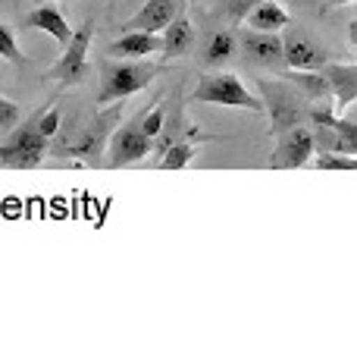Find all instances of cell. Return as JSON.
<instances>
[{
    "label": "cell",
    "mask_w": 357,
    "mask_h": 355,
    "mask_svg": "<svg viewBox=\"0 0 357 355\" xmlns=\"http://www.w3.org/2000/svg\"><path fill=\"white\" fill-rule=\"evenodd\" d=\"M260 101L270 117V136H282V132L304 126L310 119V104L289 79H264L257 75Z\"/></svg>",
    "instance_id": "1"
},
{
    "label": "cell",
    "mask_w": 357,
    "mask_h": 355,
    "mask_svg": "<svg viewBox=\"0 0 357 355\" xmlns=\"http://www.w3.org/2000/svg\"><path fill=\"white\" fill-rule=\"evenodd\" d=\"M41 113H31L29 123H19L16 129L10 132L3 145H0V167L6 170H35L38 164L44 161L50 148V138L41 132L38 126Z\"/></svg>",
    "instance_id": "2"
},
{
    "label": "cell",
    "mask_w": 357,
    "mask_h": 355,
    "mask_svg": "<svg viewBox=\"0 0 357 355\" xmlns=\"http://www.w3.org/2000/svg\"><path fill=\"white\" fill-rule=\"evenodd\" d=\"M191 101H197V104L245 107V110L264 113V101L254 98V94L238 82V75H232V73H201L197 75L195 92H191Z\"/></svg>",
    "instance_id": "3"
},
{
    "label": "cell",
    "mask_w": 357,
    "mask_h": 355,
    "mask_svg": "<svg viewBox=\"0 0 357 355\" xmlns=\"http://www.w3.org/2000/svg\"><path fill=\"white\" fill-rule=\"evenodd\" d=\"M160 69H163V63H144V60L113 63L104 75L98 101L100 104H113V101H123V98H129V94L144 92V88L160 75Z\"/></svg>",
    "instance_id": "4"
},
{
    "label": "cell",
    "mask_w": 357,
    "mask_h": 355,
    "mask_svg": "<svg viewBox=\"0 0 357 355\" xmlns=\"http://www.w3.org/2000/svg\"><path fill=\"white\" fill-rule=\"evenodd\" d=\"M91 38H94V22L91 19H85V22L73 31L69 44L63 48V54H60V60L44 73V79L56 82V85H63V88L79 85V82L85 79V73H88V48H91Z\"/></svg>",
    "instance_id": "5"
},
{
    "label": "cell",
    "mask_w": 357,
    "mask_h": 355,
    "mask_svg": "<svg viewBox=\"0 0 357 355\" xmlns=\"http://www.w3.org/2000/svg\"><path fill=\"white\" fill-rule=\"evenodd\" d=\"M119 117H123V104L116 101V104H113V110H104L98 119H94V123H88V129L79 132V136H75V142L60 145V148H56V154H73V157H82V161L98 164L100 154L107 151L110 132H113V126H116Z\"/></svg>",
    "instance_id": "6"
},
{
    "label": "cell",
    "mask_w": 357,
    "mask_h": 355,
    "mask_svg": "<svg viewBox=\"0 0 357 355\" xmlns=\"http://www.w3.org/2000/svg\"><path fill=\"white\" fill-rule=\"evenodd\" d=\"M154 148V138L142 129V117H135L132 123L119 126L116 136L107 142V157L104 164L113 170L129 167V164H138L142 157H148V151Z\"/></svg>",
    "instance_id": "7"
},
{
    "label": "cell",
    "mask_w": 357,
    "mask_h": 355,
    "mask_svg": "<svg viewBox=\"0 0 357 355\" xmlns=\"http://www.w3.org/2000/svg\"><path fill=\"white\" fill-rule=\"evenodd\" d=\"M314 157V129L295 126V129L276 136V148L270 157V170H298L307 167Z\"/></svg>",
    "instance_id": "8"
},
{
    "label": "cell",
    "mask_w": 357,
    "mask_h": 355,
    "mask_svg": "<svg viewBox=\"0 0 357 355\" xmlns=\"http://www.w3.org/2000/svg\"><path fill=\"white\" fill-rule=\"evenodd\" d=\"M282 48H285L282 63L285 66H291V69H323L329 63L326 48H323L317 38H310L307 31H301V29L289 31V35L282 38Z\"/></svg>",
    "instance_id": "9"
},
{
    "label": "cell",
    "mask_w": 357,
    "mask_h": 355,
    "mask_svg": "<svg viewBox=\"0 0 357 355\" xmlns=\"http://www.w3.org/2000/svg\"><path fill=\"white\" fill-rule=\"evenodd\" d=\"M238 44H241V54L251 66H282V38L276 31H257V29H248L238 35Z\"/></svg>",
    "instance_id": "10"
},
{
    "label": "cell",
    "mask_w": 357,
    "mask_h": 355,
    "mask_svg": "<svg viewBox=\"0 0 357 355\" xmlns=\"http://www.w3.org/2000/svg\"><path fill=\"white\" fill-rule=\"evenodd\" d=\"M182 10H185V0H148V3L126 22V29H142V31H157V35H160Z\"/></svg>",
    "instance_id": "11"
},
{
    "label": "cell",
    "mask_w": 357,
    "mask_h": 355,
    "mask_svg": "<svg viewBox=\"0 0 357 355\" xmlns=\"http://www.w3.org/2000/svg\"><path fill=\"white\" fill-rule=\"evenodd\" d=\"M298 92L307 98L310 107H333L335 110V98H333V85L323 75V69H310V73H282Z\"/></svg>",
    "instance_id": "12"
},
{
    "label": "cell",
    "mask_w": 357,
    "mask_h": 355,
    "mask_svg": "<svg viewBox=\"0 0 357 355\" xmlns=\"http://www.w3.org/2000/svg\"><path fill=\"white\" fill-rule=\"evenodd\" d=\"M323 75L333 85V98H335V110H345L348 104L357 101V63H326Z\"/></svg>",
    "instance_id": "13"
},
{
    "label": "cell",
    "mask_w": 357,
    "mask_h": 355,
    "mask_svg": "<svg viewBox=\"0 0 357 355\" xmlns=\"http://www.w3.org/2000/svg\"><path fill=\"white\" fill-rule=\"evenodd\" d=\"M160 41H163V48H160L163 60H176V57H185L191 48H195V25H191L188 13H185V10L178 13L173 22H169L167 29L160 31Z\"/></svg>",
    "instance_id": "14"
},
{
    "label": "cell",
    "mask_w": 357,
    "mask_h": 355,
    "mask_svg": "<svg viewBox=\"0 0 357 355\" xmlns=\"http://www.w3.org/2000/svg\"><path fill=\"white\" fill-rule=\"evenodd\" d=\"M163 48L157 31H142V29H129V35H123L119 41L110 44V57L119 60H142L148 54H157Z\"/></svg>",
    "instance_id": "15"
},
{
    "label": "cell",
    "mask_w": 357,
    "mask_h": 355,
    "mask_svg": "<svg viewBox=\"0 0 357 355\" xmlns=\"http://www.w3.org/2000/svg\"><path fill=\"white\" fill-rule=\"evenodd\" d=\"M22 25H25V29H41V31H47V35H54L56 41L63 44V48H66L69 38H73V25L66 22V16H63L56 6H47V3L35 6V10H31L29 16L22 19Z\"/></svg>",
    "instance_id": "16"
},
{
    "label": "cell",
    "mask_w": 357,
    "mask_h": 355,
    "mask_svg": "<svg viewBox=\"0 0 357 355\" xmlns=\"http://www.w3.org/2000/svg\"><path fill=\"white\" fill-rule=\"evenodd\" d=\"M235 50H238V38L232 35L229 29H216L204 38L201 48V63L204 66H222L226 60H232Z\"/></svg>",
    "instance_id": "17"
},
{
    "label": "cell",
    "mask_w": 357,
    "mask_h": 355,
    "mask_svg": "<svg viewBox=\"0 0 357 355\" xmlns=\"http://www.w3.org/2000/svg\"><path fill=\"white\" fill-rule=\"evenodd\" d=\"M245 19H248V25L257 31H279V29H289V22H291V16L276 3V0L257 3Z\"/></svg>",
    "instance_id": "18"
},
{
    "label": "cell",
    "mask_w": 357,
    "mask_h": 355,
    "mask_svg": "<svg viewBox=\"0 0 357 355\" xmlns=\"http://www.w3.org/2000/svg\"><path fill=\"white\" fill-rule=\"evenodd\" d=\"M195 154H197L195 142H176L160 154V167L163 170H182V167H188V161Z\"/></svg>",
    "instance_id": "19"
},
{
    "label": "cell",
    "mask_w": 357,
    "mask_h": 355,
    "mask_svg": "<svg viewBox=\"0 0 357 355\" xmlns=\"http://www.w3.org/2000/svg\"><path fill=\"white\" fill-rule=\"evenodd\" d=\"M314 170H357V154H339V151H320L310 157Z\"/></svg>",
    "instance_id": "20"
},
{
    "label": "cell",
    "mask_w": 357,
    "mask_h": 355,
    "mask_svg": "<svg viewBox=\"0 0 357 355\" xmlns=\"http://www.w3.org/2000/svg\"><path fill=\"white\" fill-rule=\"evenodd\" d=\"M0 57L3 60H10V63H16V66H25V54L19 50V44H16V38H13V31L6 29V25H0Z\"/></svg>",
    "instance_id": "21"
},
{
    "label": "cell",
    "mask_w": 357,
    "mask_h": 355,
    "mask_svg": "<svg viewBox=\"0 0 357 355\" xmlns=\"http://www.w3.org/2000/svg\"><path fill=\"white\" fill-rule=\"evenodd\" d=\"M163 126H167V110H163V104H157V107H151L148 113L142 117V129L148 132L151 138H160V132H163Z\"/></svg>",
    "instance_id": "22"
},
{
    "label": "cell",
    "mask_w": 357,
    "mask_h": 355,
    "mask_svg": "<svg viewBox=\"0 0 357 355\" xmlns=\"http://www.w3.org/2000/svg\"><path fill=\"white\" fill-rule=\"evenodd\" d=\"M257 3H264V0H222V16L232 19V22H241Z\"/></svg>",
    "instance_id": "23"
},
{
    "label": "cell",
    "mask_w": 357,
    "mask_h": 355,
    "mask_svg": "<svg viewBox=\"0 0 357 355\" xmlns=\"http://www.w3.org/2000/svg\"><path fill=\"white\" fill-rule=\"evenodd\" d=\"M19 126V107L13 101L0 98V129L3 132H13Z\"/></svg>",
    "instance_id": "24"
},
{
    "label": "cell",
    "mask_w": 357,
    "mask_h": 355,
    "mask_svg": "<svg viewBox=\"0 0 357 355\" xmlns=\"http://www.w3.org/2000/svg\"><path fill=\"white\" fill-rule=\"evenodd\" d=\"M60 119H63V113H60V107H50L47 113H41V119H38V126H41V132L44 136H54L56 129H60Z\"/></svg>",
    "instance_id": "25"
},
{
    "label": "cell",
    "mask_w": 357,
    "mask_h": 355,
    "mask_svg": "<svg viewBox=\"0 0 357 355\" xmlns=\"http://www.w3.org/2000/svg\"><path fill=\"white\" fill-rule=\"evenodd\" d=\"M345 3H351V0H320V10L329 13V10H335V6H345Z\"/></svg>",
    "instance_id": "26"
},
{
    "label": "cell",
    "mask_w": 357,
    "mask_h": 355,
    "mask_svg": "<svg viewBox=\"0 0 357 355\" xmlns=\"http://www.w3.org/2000/svg\"><path fill=\"white\" fill-rule=\"evenodd\" d=\"M348 38H351V44H354V48H357V19H354V22H351V29H348Z\"/></svg>",
    "instance_id": "27"
},
{
    "label": "cell",
    "mask_w": 357,
    "mask_h": 355,
    "mask_svg": "<svg viewBox=\"0 0 357 355\" xmlns=\"http://www.w3.org/2000/svg\"><path fill=\"white\" fill-rule=\"evenodd\" d=\"M35 3H47V0H35Z\"/></svg>",
    "instance_id": "28"
},
{
    "label": "cell",
    "mask_w": 357,
    "mask_h": 355,
    "mask_svg": "<svg viewBox=\"0 0 357 355\" xmlns=\"http://www.w3.org/2000/svg\"><path fill=\"white\" fill-rule=\"evenodd\" d=\"M66 3H69V0H63V6H66Z\"/></svg>",
    "instance_id": "29"
}]
</instances>
